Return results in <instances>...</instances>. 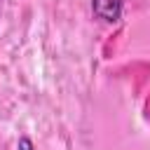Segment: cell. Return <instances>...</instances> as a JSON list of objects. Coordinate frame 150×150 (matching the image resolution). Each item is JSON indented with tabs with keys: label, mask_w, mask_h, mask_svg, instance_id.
<instances>
[{
	"label": "cell",
	"mask_w": 150,
	"mask_h": 150,
	"mask_svg": "<svg viewBox=\"0 0 150 150\" xmlns=\"http://www.w3.org/2000/svg\"><path fill=\"white\" fill-rule=\"evenodd\" d=\"M124 0H91V14L96 21L105 26H115L122 21Z\"/></svg>",
	"instance_id": "1"
},
{
	"label": "cell",
	"mask_w": 150,
	"mask_h": 150,
	"mask_svg": "<svg viewBox=\"0 0 150 150\" xmlns=\"http://www.w3.org/2000/svg\"><path fill=\"white\" fill-rule=\"evenodd\" d=\"M16 150H35V145H33V141L28 136H21L19 143H16Z\"/></svg>",
	"instance_id": "2"
}]
</instances>
